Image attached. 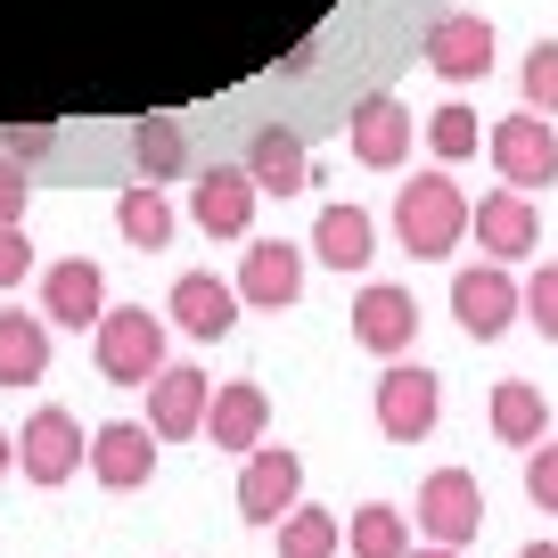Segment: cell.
I'll list each match as a JSON object with an SVG mask.
<instances>
[{"label":"cell","instance_id":"52a82bcc","mask_svg":"<svg viewBox=\"0 0 558 558\" xmlns=\"http://www.w3.org/2000/svg\"><path fill=\"white\" fill-rule=\"evenodd\" d=\"M485 140H493V165H501L509 190H550V181H558V132H550V116H534V107H525V116H501Z\"/></svg>","mask_w":558,"mask_h":558},{"label":"cell","instance_id":"1f68e13d","mask_svg":"<svg viewBox=\"0 0 558 558\" xmlns=\"http://www.w3.org/2000/svg\"><path fill=\"white\" fill-rule=\"evenodd\" d=\"M525 501L558 509V444H534V460H525Z\"/></svg>","mask_w":558,"mask_h":558},{"label":"cell","instance_id":"9c48e42d","mask_svg":"<svg viewBox=\"0 0 558 558\" xmlns=\"http://www.w3.org/2000/svg\"><path fill=\"white\" fill-rule=\"evenodd\" d=\"M206 411H214V378L197 362H165L157 386H148V427L165 444H190V436H206Z\"/></svg>","mask_w":558,"mask_h":558},{"label":"cell","instance_id":"e0dca14e","mask_svg":"<svg viewBox=\"0 0 558 558\" xmlns=\"http://www.w3.org/2000/svg\"><path fill=\"white\" fill-rule=\"evenodd\" d=\"M304 296V255L288 239H246V263H239V304L255 313H288Z\"/></svg>","mask_w":558,"mask_h":558},{"label":"cell","instance_id":"30bf717a","mask_svg":"<svg viewBox=\"0 0 558 558\" xmlns=\"http://www.w3.org/2000/svg\"><path fill=\"white\" fill-rule=\"evenodd\" d=\"M41 320H50V329H99L107 320V271L90 255H66V263H50V271H41Z\"/></svg>","mask_w":558,"mask_h":558},{"label":"cell","instance_id":"d6986e66","mask_svg":"<svg viewBox=\"0 0 558 558\" xmlns=\"http://www.w3.org/2000/svg\"><path fill=\"white\" fill-rule=\"evenodd\" d=\"M263 427H271V395H263V386H246V378L214 386V411H206V444L214 452H255Z\"/></svg>","mask_w":558,"mask_h":558},{"label":"cell","instance_id":"7a4b0ae2","mask_svg":"<svg viewBox=\"0 0 558 558\" xmlns=\"http://www.w3.org/2000/svg\"><path fill=\"white\" fill-rule=\"evenodd\" d=\"M90 362L107 386H157L165 369V329L148 304H107V320L90 329Z\"/></svg>","mask_w":558,"mask_h":558},{"label":"cell","instance_id":"ba28073f","mask_svg":"<svg viewBox=\"0 0 558 558\" xmlns=\"http://www.w3.org/2000/svg\"><path fill=\"white\" fill-rule=\"evenodd\" d=\"M296 501H304V460L288 452V444H255V452H246V469H239V518L279 525Z\"/></svg>","mask_w":558,"mask_h":558},{"label":"cell","instance_id":"8fae6325","mask_svg":"<svg viewBox=\"0 0 558 558\" xmlns=\"http://www.w3.org/2000/svg\"><path fill=\"white\" fill-rule=\"evenodd\" d=\"M255 206H263V190H255V173H246V165H197L190 214H197V230H206V239H246V230H255Z\"/></svg>","mask_w":558,"mask_h":558},{"label":"cell","instance_id":"603a6c76","mask_svg":"<svg viewBox=\"0 0 558 558\" xmlns=\"http://www.w3.org/2000/svg\"><path fill=\"white\" fill-rule=\"evenodd\" d=\"M132 165H140V181H181V173H197L181 116H140V123H132Z\"/></svg>","mask_w":558,"mask_h":558},{"label":"cell","instance_id":"d4e9b609","mask_svg":"<svg viewBox=\"0 0 558 558\" xmlns=\"http://www.w3.org/2000/svg\"><path fill=\"white\" fill-rule=\"evenodd\" d=\"M493 436L518 444V452H534V444L550 436V402H542V386H525V378L493 386Z\"/></svg>","mask_w":558,"mask_h":558},{"label":"cell","instance_id":"4fadbf2b","mask_svg":"<svg viewBox=\"0 0 558 558\" xmlns=\"http://www.w3.org/2000/svg\"><path fill=\"white\" fill-rule=\"evenodd\" d=\"M157 427L148 418H107L99 436H90V476H99L107 493H140L148 476H157Z\"/></svg>","mask_w":558,"mask_h":558},{"label":"cell","instance_id":"d590c367","mask_svg":"<svg viewBox=\"0 0 558 558\" xmlns=\"http://www.w3.org/2000/svg\"><path fill=\"white\" fill-rule=\"evenodd\" d=\"M518 558H558V542H525V550Z\"/></svg>","mask_w":558,"mask_h":558},{"label":"cell","instance_id":"f546056e","mask_svg":"<svg viewBox=\"0 0 558 558\" xmlns=\"http://www.w3.org/2000/svg\"><path fill=\"white\" fill-rule=\"evenodd\" d=\"M525 320H534V329L558 345V263H542V271L525 279Z\"/></svg>","mask_w":558,"mask_h":558},{"label":"cell","instance_id":"7c38bea8","mask_svg":"<svg viewBox=\"0 0 558 558\" xmlns=\"http://www.w3.org/2000/svg\"><path fill=\"white\" fill-rule=\"evenodd\" d=\"M353 337H362L378 362H402L418 345V296L395 288V279H369L362 296H353Z\"/></svg>","mask_w":558,"mask_h":558},{"label":"cell","instance_id":"4dcf8cb0","mask_svg":"<svg viewBox=\"0 0 558 558\" xmlns=\"http://www.w3.org/2000/svg\"><path fill=\"white\" fill-rule=\"evenodd\" d=\"M25 271H34V239H25V222H9L0 230V296L25 288Z\"/></svg>","mask_w":558,"mask_h":558},{"label":"cell","instance_id":"ffe728a7","mask_svg":"<svg viewBox=\"0 0 558 558\" xmlns=\"http://www.w3.org/2000/svg\"><path fill=\"white\" fill-rule=\"evenodd\" d=\"M50 337L58 329L41 313H17V304L0 313V386H9V395H25V386L50 378Z\"/></svg>","mask_w":558,"mask_h":558},{"label":"cell","instance_id":"f1b7e54d","mask_svg":"<svg viewBox=\"0 0 558 558\" xmlns=\"http://www.w3.org/2000/svg\"><path fill=\"white\" fill-rule=\"evenodd\" d=\"M525 107H534V116H558V41H534V50H525Z\"/></svg>","mask_w":558,"mask_h":558},{"label":"cell","instance_id":"e575fe53","mask_svg":"<svg viewBox=\"0 0 558 558\" xmlns=\"http://www.w3.org/2000/svg\"><path fill=\"white\" fill-rule=\"evenodd\" d=\"M17 469V436H9V427H0V476Z\"/></svg>","mask_w":558,"mask_h":558},{"label":"cell","instance_id":"5b68a950","mask_svg":"<svg viewBox=\"0 0 558 558\" xmlns=\"http://www.w3.org/2000/svg\"><path fill=\"white\" fill-rule=\"evenodd\" d=\"M518 313H525V288L501 271V263H460V271H452V320L476 337V345L509 337Z\"/></svg>","mask_w":558,"mask_h":558},{"label":"cell","instance_id":"484cf974","mask_svg":"<svg viewBox=\"0 0 558 558\" xmlns=\"http://www.w3.org/2000/svg\"><path fill=\"white\" fill-rule=\"evenodd\" d=\"M345 550V518L320 501H296L288 518H279V558H337Z\"/></svg>","mask_w":558,"mask_h":558},{"label":"cell","instance_id":"9a60e30c","mask_svg":"<svg viewBox=\"0 0 558 558\" xmlns=\"http://www.w3.org/2000/svg\"><path fill=\"white\" fill-rule=\"evenodd\" d=\"M469 239H476V255H485V263H525V255L542 246V214H534V197L501 181V190H493L485 206H476Z\"/></svg>","mask_w":558,"mask_h":558},{"label":"cell","instance_id":"277c9868","mask_svg":"<svg viewBox=\"0 0 558 558\" xmlns=\"http://www.w3.org/2000/svg\"><path fill=\"white\" fill-rule=\"evenodd\" d=\"M17 469H25V485H66V476H83L90 469L83 418L58 411V402H41V411L17 427Z\"/></svg>","mask_w":558,"mask_h":558},{"label":"cell","instance_id":"6da1fadb","mask_svg":"<svg viewBox=\"0 0 558 558\" xmlns=\"http://www.w3.org/2000/svg\"><path fill=\"white\" fill-rule=\"evenodd\" d=\"M469 222H476V206H469V190H460L452 173H418V181L395 190V239L411 246L418 263H444L469 239Z\"/></svg>","mask_w":558,"mask_h":558},{"label":"cell","instance_id":"836d02e7","mask_svg":"<svg viewBox=\"0 0 558 558\" xmlns=\"http://www.w3.org/2000/svg\"><path fill=\"white\" fill-rule=\"evenodd\" d=\"M25 173H34V165H17L9 148H0V230L25 222Z\"/></svg>","mask_w":558,"mask_h":558},{"label":"cell","instance_id":"44dd1931","mask_svg":"<svg viewBox=\"0 0 558 558\" xmlns=\"http://www.w3.org/2000/svg\"><path fill=\"white\" fill-rule=\"evenodd\" d=\"M378 255V222H369L353 197H337V206H320V222H313V263H329V271H362V263Z\"/></svg>","mask_w":558,"mask_h":558},{"label":"cell","instance_id":"ac0fdd59","mask_svg":"<svg viewBox=\"0 0 558 558\" xmlns=\"http://www.w3.org/2000/svg\"><path fill=\"white\" fill-rule=\"evenodd\" d=\"M427 66H436L444 83H476V74L493 66V25L476 17V9H444V17L427 25Z\"/></svg>","mask_w":558,"mask_h":558},{"label":"cell","instance_id":"2e32d148","mask_svg":"<svg viewBox=\"0 0 558 558\" xmlns=\"http://www.w3.org/2000/svg\"><path fill=\"white\" fill-rule=\"evenodd\" d=\"M165 320H173L181 337H197V345L230 337V329H239V279H214V271H181V279H173V304H165Z\"/></svg>","mask_w":558,"mask_h":558},{"label":"cell","instance_id":"3957f363","mask_svg":"<svg viewBox=\"0 0 558 558\" xmlns=\"http://www.w3.org/2000/svg\"><path fill=\"white\" fill-rule=\"evenodd\" d=\"M444 418V378L427 362H386L378 378V436L386 444H427Z\"/></svg>","mask_w":558,"mask_h":558},{"label":"cell","instance_id":"4316f807","mask_svg":"<svg viewBox=\"0 0 558 558\" xmlns=\"http://www.w3.org/2000/svg\"><path fill=\"white\" fill-rule=\"evenodd\" d=\"M345 542H353V558H411V518H402L395 501H362L353 525H345Z\"/></svg>","mask_w":558,"mask_h":558},{"label":"cell","instance_id":"7402d4cb","mask_svg":"<svg viewBox=\"0 0 558 558\" xmlns=\"http://www.w3.org/2000/svg\"><path fill=\"white\" fill-rule=\"evenodd\" d=\"M246 173H255L263 197H296L304 181H313V157H304V140L288 132V123H263V132L246 140Z\"/></svg>","mask_w":558,"mask_h":558},{"label":"cell","instance_id":"d6a6232c","mask_svg":"<svg viewBox=\"0 0 558 558\" xmlns=\"http://www.w3.org/2000/svg\"><path fill=\"white\" fill-rule=\"evenodd\" d=\"M0 148H9L17 165H41V157L58 148V132H50V123H9V132H0Z\"/></svg>","mask_w":558,"mask_h":558},{"label":"cell","instance_id":"8d00e7d4","mask_svg":"<svg viewBox=\"0 0 558 558\" xmlns=\"http://www.w3.org/2000/svg\"><path fill=\"white\" fill-rule=\"evenodd\" d=\"M411 558H460V550H444V542H427V550H411Z\"/></svg>","mask_w":558,"mask_h":558},{"label":"cell","instance_id":"cb8c5ba5","mask_svg":"<svg viewBox=\"0 0 558 558\" xmlns=\"http://www.w3.org/2000/svg\"><path fill=\"white\" fill-rule=\"evenodd\" d=\"M116 230L140 255H165V246H173V197H165V181H132V190L116 197Z\"/></svg>","mask_w":558,"mask_h":558},{"label":"cell","instance_id":"83f0119b","mask_svg":"<svg viewBox=\"0 0 558 558\" xmlns=\"http://www.w3.org/2000/svg\"><path fill=\"white\" fill-rule=\"evenodd\" d=\"M485 132H493V123H476L469 99H444L436 116H427V132H418V140H427L444 165H460V157H476V148H485Z\"/></svg>","mask_w":558,"mask_h":558},{"label":"cell","instance_id":"5bb4252c","mask_svg":"<svg viewBox=\"0 0 558 558\" xmlns=\"http://www.w3.org/2000/svg\"><path fill=\"white\" fill-rule=\"evenodd\" d=\"M345 140H353V165H369V173H395V165L411 157V140H418V123H411V107H402L395 90H369V99L353 107Z\"/></svg>","mask_w":558,"mask_h":558},{"label":"cell","instance_id":"8992f818","mask_svg":"<svg viewBox=\"0 0 558 558\" xmlns=\"http://www.w3.org/2000/svg\"><path fill=\"white\" fill-rule=\"evenodd\" d=\"M418 534L444 542V550H469V542L485 534V485H476L469 469H436L418 485Z\"/></svg>","mask_w":558,"mask_h":558}]
</instances>
